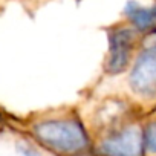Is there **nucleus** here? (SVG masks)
<instances>
[{
  "mask_svg": "<svg viewBox=\"0 0 156 156\" xmlns=\"http://www.w3.org/2000/svg\"><path fill=\"white\" fill-rule=\"evenodd\" d=\"M32 132L38 142L58 154H80L89 145L87 135L76 119L43 121L35 124Z\"/></svg>",
  "mask_w": 156,
  "mask_h": 156,
  "instance_id": "1",
  "label": "nucleus"
},
{
  "mask_svg": "<svg viewBox=\"0 0 156 156\" xmlns=\"http://www.w3.org/2000/svg\"><path fill=\"white\" fill-rule=\"evenodd\" d=\"M130 87L139 97H156V44L147 48L138 57L130 73Z\"/></svg>",
  "mask_w": 156,
  "mask_h": 156,
  "instance_id": "2",
  "label": "nucleus"
},
{
  "mask_svg": "<svg viewBox=\"0 0 156 156\" xmlns=\"http://www.w3.org/2000/svg\"><path fill=\"white\" fill-rule=\"evenodd\" d=\"M142 147L144 135L136 126L112 132L101 142V151L106 156H141Z\"/></svg>",
  "mask_w": 156,
  "mask_h": 156,
  "instance_id": "3",
  "label": "nucleus"
},
{
  "mask_svg": "<svg viewBox=\"0 0 156 156\" xmlns=\"http://www.w3.org/2000/svg\"><path fill=\"white\" fill-rule=\"evenodd\" d=\"M0 122H2V118H0Z\"/></svg>",
  "mask_w": 156,
  "mask_h": 156,
  "instance_id": "7",
  "label": "nucleus"
},
{
  "mask_svg": "<svg viewBox=\"0 0 156 156\" xmlns=\"http://www.w3.org/2000/svg\"><path fill=\"white\" fill-rule=\"evenodd\" d=\"M126 14L135 28L145 31L156 26V6H141L136 2H129L126 6Z\"/></svg>",
  "mask_w": 156,
  "mask_h": 156,
  "instance_id": "5",
  "label": "nucleus"
},
{
  "mask_svg": "<svg viewBox=\"0 0 156 156\" xmlns=\"http://www.w3.org/2000/svg\"><path fill=\"white\" fill-rule=\"evenodd\" d=\"M144 145L147 150L156 153V121L150 122L144 132Z\"/></svg>",
  "mask_w": 156,
  "mask_h": 156,
  "instance_id": "6",
  "label": "nucleus"
},
{
  "mask_svg": "<svg viewBox=\"0 0 156 156\" xmlns=\"http://www.w3.org/2000/svg\"><path fill=\"white\" fill-rule=\"evenodd\" d=\"M136 43V34L129 28L113 29L109 35V58L107 70L110 73L122 72L132 60V52Z\"/></svg>",
  "mask_w": 156,
  "mask_h": 156,
  "instance_id": "4",
  "label": "nucleus"
}]
</instances>
